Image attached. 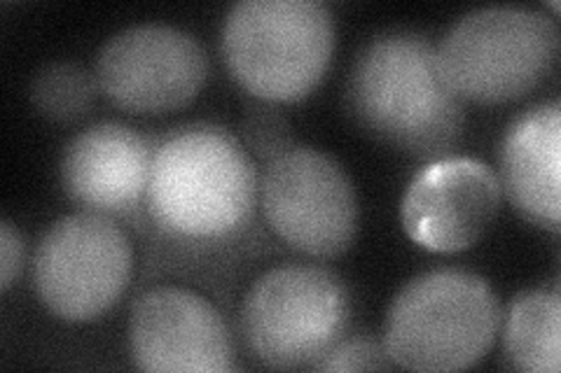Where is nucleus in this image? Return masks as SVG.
<instances>
[{"label": "nucleus", "instance_id": "f257e3e1", "mask_svg": "<svg viewBox=\"0 0 561 373\" xmlns=\"http://www.w3.org/2000/svg\"><path fill=\"white\" fill-rule=\"evenodd\" d=\"M346 103L363 129L419 156H445L463 127L461 98L443 80L435 47L408 31L377 35L358 51Z\"/></svg>", "mask_w": 561, "mask_h": 373}, {"label": "nucleus", "instance_id": "f03ea898", "mask_svg": "<svg viewBox=\"0 0 561 373\" xmlns=\"http://www.w3.org/2000/svg\"><path fill=\"white\" fill-rule=\"evenodd\" d=\"M257 199L251 154L218 127H190L152 152L146 203L173 238L220 241L249 224Z\"/></svg>", "mask_w": 561, "mask_h": 373}, {"label": "nucleus", "instance_id": "7ed1b4c3", "mask_svg": "<svg viewBox=\"0 0 561 373\" xmlns=\"http://www.w3.org/2000/svg\"><path fill=\"white\" fill-rule=\"evenodd\" d=\"M501 327V304L489 282L463 269L412 278L389 306L383 350L412 371H461L480 362Z\"/></svg>", "mask_w": 561, "mask_h": 373}, {"label": "nucleus", "instance_id": "20e7f679", "mask_svg": "<svg viewBox=\"0 0 561 373\" xmlns=\"http://www.w3.org/2000/svg\"><path fill=\"white\" fill-rule=\"evenodd\" d=\"M232 78L260 98L297 101L325 75L335 24L321 0H241L222 24Z\"/></svg>", "mask_w": 561, "mask_h": 373}, {"label": "nucleus", "instance_id": "39448f33", "mask_svg": "<svg viewBox=\"0 0 561 373\" xmlns=\"http://www.w3.org/2000/svg\"><path fill=\"white\" fill-rule=\"evenodd\" d=\"M559 51L552 16L524 5H489L463 14L435 47V61L459 98L513 101L550 73Z\"/></svg>", "mask_w": 561, "mask_h": 373}, {"label": "nucleus", "instance_id": "423d86ee", "mask_svg": "<svg viewBox=\"0 0 561 373\" xmlns=\"http://www.w3.org/2000/svg\"><path fill=\"white\" fill-rule=\"evenodd\" d=\"M348 325L344 282L321 266L286 264L260 276L241 306L249 350L272 369L316 366Z\"/></svg>", "mask_w": 561, "mask_h": 373}, {"label": "nucleus", "instance_id": "0eeeda50", "mask_svg": "<svg viewBox=\"0 0 561 373\" xmlns=\"http://www.w3.org/2000/svg\"><path fill=\"white\" fill-rule=\"evenodd\" d=\"M31 273L49 313L66 323H90L125 292L131 245L111 218L90 210L76 212L45 231Z\"/></svg>", "mask_w": 561, "mask_h": 373}, {"label": "nucleus", "instance_id": "6e6552de", "mask_svg": "<svg viewBox=\"0 0 561 373\" xmlns=\"http://www.w3.org/2000/svg\"><path fill=\"white\" fill-rule=\"evenodd\" d=\"M260 201L274 234L311 257H337L358 231V199L337 159L286 148L262 173Z\"/></svg>", "mask_w": 561, "mask_h": 373}, {"label": "nucleus", "instance_id": "1a4fd4ad", "mask_svg": "<svg viewBox=\"0 0 561 373\" xmlns=\"http://www.w3.org/2000/svg\"><path fill=\"white\" fill-rule=\"evenodd\" d=\"M208 61L195 35L169 24L117 31L96 57L101 92L119 108L160 115L183 108L199 94Z\"/></svg>", "mask_w": 561, "mask_h": 373}, {"label": "nucleus", "instance_id": "9d476101", "mask_svg": "<svg viewBox=\"0 0 561 373\" xmlns=\"http://www.w3.org/2000/svg\"><path fill=\"white\" fill-rule=\"evenodd\" d=\"M499 175L470 156H440L419 171L402 197L408 236L433 253L476 245L501 206Z\"/></svg>", "mask_w": 561, "mask_h": 373}, {"label": "nucleus", "instance_id": "9b49d317", "mask_svg": "<svg viewBox=\"0 0 561 373\" xmlns=\"http://www.w3.org/2000/svg\"><path fill=\"white\" fill-rule=\"evenodd\" d=\"M129 350L138 369L157 373H222L234 350L220 313L183 288H152L129 315Z\"/></svg>", "mask_w": 561, "mask_h": 373}, {"label": "nucleus", "instance_id": "f8f14e48", "mask_svg": "<svg viewBox=\"0 0 561 373\" xmlns=\"http://www.w3.org/2000/svg\"><path fill=\"white\" fill-rule=\"evenodd\" d=\"M152 154L148 140L125 124L101 121L80 131L64 150L61 185L84 210L115 215L146 197Z\"/></svg>", "mask_w": 561, "mask_h": 373}, {"label": "nucleus", "instance_id": "ddd939ff", "mask_svg": "<svg viewBox=\"0 0 561 373\" xmlns=\"http://www.w3.org/2000/svg\"><path fill=\"white\" fill-rule=\"evenodd\" d=\"M501 189L522 215L557 231L561 222V108L534 105L507 127L501 143Z\"/></svg>", "mask_w": 561, "mask_h": 373}, {"label": "nucleus", "instance_id": "4468645a", "mask_svg": "<svg viewBox=\"0 0 561 373\" xmlns=\"http://www.w3.org/2000/svg\"><path fill=\"white\" fill-rule=\"evenodd\" d=\"M503 346L511 362L529 373H557L561 364V299L557 292L517 294L505 315Z\"/></svg>", "mask_w": 561, "mask_h": 373}, {"label": "nucleus", "instance_id": "2eb2a0df", "mask_svg": "<svg viewBox=\"0 0 561 373\" xmlns=\"http://www.w3.org/2000/svg\"><path fill=\"white\" fill-rule=\"evenodd\" d=\"M96 78L73 61L47 63L31 82V101L45 117L70 121L92 108Z\"/></svg>", "mask_w": 561, "mask_h": 373}, {"label": "nucleus", "instance_id": "dca6fc26", "mask_svg": "<svg viewBox=\"0 0 561 373\" xmlns=\"http://www.w3.org/2000/svg\"><path fill=\"white\" fill-rule=\"evenodd\" d=\"M393 362L381 346L370 339H348L340 341L332 348L325 358L313 369L319 371H375V369H389Z\"/></svg>", "mask_w": 561, "mask_h": 373}, {"label": "nucleus", "instance_id": "f3484780", "mask_svg": "<svg viewBox=\"0 0 561 373\" xmlns=\"http://www.w3.org/2000/svg\"><path fill=\"white\" fill-rule=\"evenodd\" d=\"M286 121L278 119L274 110H257L249 124H245V136H249L251 148L260 154H270L272 159L288 148Z\"/></svg>", "mask_w": 561, "mask_h": 373}, {"label": "nucleus", "instance_id": "a211bd4d", "mask_svg": "<svg viewBox=\"0 0 561 373\" xmlns=\"http://www.w3.org/2000/svg\"><path fill=\"white\" fill-rule=\"evenodd\" d=\"M24 241L10 220L0 222V290L8 292L22 271Z\"/></svg>", "mask_w": 561, "mask_h": 373}]
</instances>
